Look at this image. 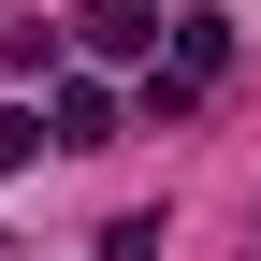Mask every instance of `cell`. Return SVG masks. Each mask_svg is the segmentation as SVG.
<instances>
[{
    "mask_svg": "<svg viewBox=\"0 0 261 261\" xmlns=\"http://www.w3.org/2000/svg\"><path fill=\"white\" fill-rule=\"evenodd\" d=\"M102 130H116V102H102L87 73H58V145H102Z\"/></svg>",
    "mask_w": 261,
    "mask_h": 261,
    "instance_id": "obj_3",
    "label": "cell"
},
{
    "mask_svg": "<svg viewBox=\"0 0 261 261\" xmlns=\"http://www.w3.org/2000/svg\"><path fill=\"white\" fill-rule=\"evenodd\" d=\"M73 44H87V58H160V15H145V0H87Z\"/></svg>",
    "mask_w": 261,
    "mask_h": 261,
    "instance_id": "obj_2",
    "label": "cell"
},
{
    "mask_svg": "<svg viewBox=\"0 0 261 261\" xmlns=\"http://www.w3.org/2000/svg\"><path fill=\"white\" fill-rule=\"evenodd\" d=\"M160 29H174V73H160V102H189V87L232 58V15H218V0H189V15H160Z\"/></svg>",
    "mask_w": 261,
    "mask_h": 261,
    "instance_id": "obj_1",
    "label": "cell"
},
{
    "mask_svg": "<svg viewBox=\"0 0 261 261\" xmlns=\"http://www.w3.org/2000/svg\"><path fill=\"white\" fill-rule=\"evenodd\" d=\"M29 145H44V116H0V174H15V160H29Z\"/></svg>",
    "mask_w": 261,
    "mask_h": 261,
    "instance_id": "obj_4",
    "label": "cell"
}]
</instances>
